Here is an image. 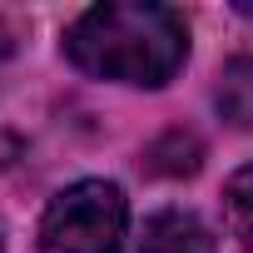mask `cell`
<instances>
[{
  "label": "cell",
  "instance_id": "obj_1",
  "mask_svg": "<svg viewBox=\"0 0 253 253\" xmlns=\"http://www.w3.org/2000/svg\"><path fill=\"white\" fill-rule=\"evenodd\" d=\"M70 60L84 75L119 84H164L189 60V25L174 5L154 0H109L84 10L65 35Z\"/></svg>",
  "mask_w": 253,
  "mask_h": 253
},
{
  "label": "cell",
  "instance_id": "obj_2",
  "mask_svg": "<svg viewBox=\"0 0 253 253\" xmlns=\"http://www.w3.org/2000/svg\"><path fill=\"white\" fill-rule=\"evenodd\" d=\"M129 228V204L104 179H80L60 189L40 218L45 253H119Z\"/></svg>",
  "mask_w": 253,
  "mask_h": 253
},
{
  "label": "cell",
  "instance_id": "obj_3",
  "mask_svg": "<svg viewBox=\"0 0 253 253\" xmlns=\"http://www.w3.org/2000/svg\"><path fill=\"white\" fill-rule=\"evenodd\" d=\"M134 253H218V248H213V233L194 213L169 209V213H154L144 223V238Z\"/></svg>",
  "mask_w": 253,
  "mask_h": 253
},
{
  "label": "cell",
  "instance_id": "obj_4",
  "mask_svg": "<svg viewBox=\"0 0 253 253\" xmlns=\"http://www.w3.org/2000/svg\"><path fill=\"white\" fill-rule=\"evenodd\" d=\"M218 109L228 124H238V129H253V55L233 60L223 75H218Z\"/></svg>",
  "mask_w": 253,
  "mask_h": 253
},
{
  "label": "cell",
  "instance_id": "obj_5",
  "mask_svg": "<svg viewBox=\"0 0 253 253\" xmlns=\"http://www.w3.org/2000/svg\"><path fill=\"white\" fill-rule=\"evenodd\" d=\"M223 213H228L233 233L253 243V169H238V174L228 179V189H223Z\"/></svg>",
  "mask_w": 253,
  "mask_h": 253
},
{
  "label": "cell",
  "instance_id": "obj_6",
  "mask_svg": "<svg viewBox=\"0 0 253 253\" xmlns=\"http://www.w3.org/2000/svg\"><path fill=\"white\" fill-rule=\"evenodd\" d=\"M15 154H20V144H15L10 134H0V169H10V164H15Z\"/></svg>",
  "mask_w": 253,
  "mask_h": 253
},
{
  "label": "cell",
  "instance_id": "obj_7",
  "mask_svg": "<svg viewBox=\"0 0 253 253\" xmlns=\"http://www.w3.org/2000/svg\"><path fill=\"white\" fill-rule=\"evenodd\" d=\"M5 55H10V25L0 20V60H5Z\"/></svg>",
  "mask_w": 253,
  "mask_h": 253
}]
</instances>
